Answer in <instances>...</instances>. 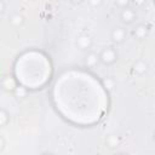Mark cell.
I'll list each match as a JSON object with an SVG mask.
<instances>
[{
	"mask_svg": "<svg viewBox=\"0 0 155 155\" xmlns=\"http://www.w3.org/2000/svg\"><path fill=\"white\" fill-rule=\"evenodd\" d=\"M99 59L104 65H111L117 61V52L113 47H105L99 53Z\"/></svg>",
	"mask_w": 155,
	"mask_h": 155,
	"instance_id": "1",
	"label": "cell"
},
{
	"mask_svg": "<svg viewBox=\"0 0 155 155\" xmlns=\"http://www.w3.org/2000/svg\"><path fill=\"white\" fill-rule=\"evenodd\" d=\"M120 19L125 23V24H131L134 19H136V12L132 7H124L120 12Z\"/></svg>",
	"mask_w": 155,
	"mask_h": 155,
	"instance_id": "2",
	"label": "cell"
},
{
	"mask_svg": "<svg viewBox=\"0 0 155 155\" xmlns=\"http://www.w3.org/2000/svg\"><path fill=\"white\" fill-rule=\"evenodd\" d=\"M17 86H18L17 80H16L12 75H6V76H4L2 80H1V87H2V90L6 91V92H13V90H15Z\"/></svg>",
	"mask_w": 155,
	"mask_h": 155,
	"instance_id": "3",
	"label": "cell"
},
{
	"mask_svg": "<svg viewBox=\"0 0 155 155\" xmlns=\"http://www.w3.org/2000/svg\"><path fill=\"white\" fill-rule=\"evenodd\" d=\"M99 62H101L99 54H97L94 52H88L85 56V59H84V63H85V65L87 68H94Z\"/></svg>",
	"mask_w": 155,
	"mask_h": 155,
	"instance_id": "4",
	"label": "cell"
},
{
	"mask_svg": "<svg viewBox=\"0 0 155 155\" xmlns=\"http://www.w3.org/2000/svg\"><path fill=\"white\" fill-rule=\"evenodd\" d=\"M110 36L115 44H121L126 39V30L124 28H115V29H113Z\"/></svg>",
	"mask_w": 155,
	"mask_h": 155,
	"instance_id": "5",
	"label": "cell"
},
{
	"mask_svg": "<svg viewBox=\"0 0 155 155\" xmlns=\"http://www.w3.org/2000/svg\"><path fill=\"white\" fill-rule=\"evenodd\" d=\"M76 45L81 50H88L91 46H92V39L91 36L86 35V34H82L80 36H78L76 39Z\"/></svg>",
	"mask_w": 155,
	"mask_h": 155,
	"instance_id": "6",
	"label": "cell"
},
{
	"mask_svg": "<svg viewBox=\"0 0 155 155\" xmlns=\"http://www.w3.org/2000/svg\"><path fill=\"white\" fill-rule=\"evenodd\" d=\"M148 34H149V29H148V27H147L145 24H138V25H136V28L133 29V35H134V38L138 39V40L145 39V38L148 36Z\"/></svg>",
	"mask_w": 155,
	"mask_h": 155,
	"instance_id": "7",
	"label": "cell"
},
{
	"mask_svg": "<svg viewBox=\"0 0 155 155\" xmlns=\"http://www.w3.org/2000/svg\"><path fill=\"white\" fill-rule=\"evenodd\" d=\"M148 70V64L144 62V61H137L134 64H133V71L138 75H143L145 74Z\"/></svg>",
	"mask_w": 155,
	"mask_h": 155,
	"instance_id": "8",
	"label": "cell"
},
{
	"mask_svg": "<svg viewBox=\"0 0 155 155\" xmlns=\"http://www.w3.org/2000/svg\"><path fill=\"white\" fill-rule=\"evenodd\" d=\"M24 23V17L19 13H13L11 17H10V24L15 28H18L21 27L22 24Z\"/></svg>",
	"mask_w": 155,
	"mask_h": 155,
	"instance_id": "9",
	"label": "cell"
},
{
	"mask_svg": "<svg viewBox=\"0 0 155 155\" xmlns=\"http://www.w3.org/2000/svg\"><path fill=\"white\" fill-rule=\"evenodd\" d=\"M13 96L16 97V98H18V99H23V98H25L27 97V93H28V91H27V88L24 87V86H22V85H18L15 90H13Z\"/></svg>",
	"mask_w": 155,
	"mask_h": 155,
	"instance_id": "10",
	"label": "cell"
},
{
	"mask_svg": "<svg viewBox=\"0 0 155 155\" xmlns=\"http://www.w3.org/2000/svg\"><path fill=\"white\" fill-rule=\"evenodd\" d=\"M119 143H120V138L117 136H115V134L108 136V138H107V145L109 148H111V149L113 148H116L119 145Z\"/></svg>",
	"mask_w": 155,
	"mask_h": 155,
	"instance_id": "11",
	"label": "cell"
},
{
	"mask_svg": "<svg viewBox=\"0 0 155 155\" xmlns=\"http://www.w3.org/2000/svg\"><path fill=\"white\" fill-rule=\"evenodd\" d=\"M10 121V114L7 113V110H5L4 108L0 109V126L4 127L8 124Z\"/></svg>",
	"mask_w": 155,
	"mask_h": 155,
	"instance_id": "12",
	"label": "cell"
},
{
	"mask_svg": "<svg viewBox=\"0 0 155 155\" xmlns=\"http://www.w3.org/2000/svg\"><path fill=\"white\" fill-rule=\"evenodd\" d=\"M102 84H103V86L105 87L107 91H111V90L115 87V81H114V79H111V78H105V79H103Z\"/></svg>",
	"mask_w": 155,
	"mask_h": 155,
	"instance_id": "13",
	"label": "cell"
},
{
	"mask_svg": "<svg viewBox=\"0 0 155 155\" xmlns=\"http://www.w3.org/2000/svg\"><path fill=\"white\" fill-rule=\"evenodd\" d=\"M130 1H131V0H115V4H116L119 7L124 8V7H127V6H128Z\"/></svg>",
	"mask_w": 155,
	"mask_h": 155,
	"instance_id": "14",
	"label": "cell"
},
{
	"mask_svg": "<svg viewBox=\"0 0 155 155\" xmlns=\"http://www.w3.org/2000/svg\"><path fill=\"white\" fill-rule=\"evenodd\" d=\"M87 1H88V4H90L92 7H98V6H101L102 2H103V0H87Z\"/></svg>",
	"mask_w": 155,
	"mask_h": 155,
	"instance_id": "15",
	"label": "cell"
},
{
	"mask_svg": "<svg viewBox=\"0 0 155 155\" xmlns=\"http://www.w3.org/2000/svg\"><path fill=\"white\" fill-rule=\"evenodd\" d=\"M147 0H133V4L136 7H142L144 4H145Z\"/></svg>",
	"mask_w": 155,
	"mask_h": 155,
	"instance_id": "16",
	"label": "cell"
},
{
	"mask_svg": "<svg viewBox=\"0 0 155 155\" xmlns=\"http://www.w3.org/2000/svg\"><path fill=\"white\" fill-rule=\"evenodd\" d=\"M5 148V142H4V137H0V153H2Z\"/></svg>",
	"mask_w": 155,
	"mask_h": 155,
	"instance_id": "17",
	"label": "cell"
},
{
	"mask_svg": "<svg viewBox=\"0 0 155 155\" xmlns=\"http://www.w3.org/2000/svg\"><path fill=\"white\" fill-rule=\"evenodd\" d=\"M0 10H1V12L5 11V4H4V0L0 1Z\"/></svg>",
	"mask_w": 155,
	"mask_h": 155,
	"instance_id": "18",
	"label": "cell"
},
{
	"mask_svg": "<svg viewBox=\"0 0 155 155\" xmlns=\"http://www.w3.org/2000/svg\"><path fill=\"white\" fill-rule=\"evenodd\" d=\"M73 4H80V2H82L84 0H70Z\"/></svg>",
	"mask_w": 155,
	"mask_h": 155,
	"instance_id": "19",
	"label": "cell"
},
{
	"mask_svg": "<svg viewBox=\"0 0 155 155\" xmlns=\"http://www.w3.org/2000/svg\"><path fill=\"white\" fill-rule=\"evenodd\" d=\"M154 138H155V133H154Z\"/></svg>",
	"mask_w": 155,
	"mask_h": 155,
	"instance_id": "20",
	"label": "cell"
}]
</instances>
